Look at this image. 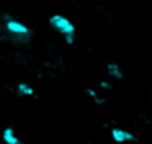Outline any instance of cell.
<instances>
[{
    "label": "cell",
    "instance_id": "cell-7",
    "mask_svg": "<svg viewBox=\"0 0 152 144\" xmlns=\"http://www.w3.org/2000/svg\"><path fill=\"white\" fill-rule=\"evenodd\" d=\"M86 93L89 94V96L92 97L93 100H95V103H98V104H102V103H105V98H102V97L98 96V93L95 91V90H90V88H87L86 90Z\"/></svg>",
    "mask_w": 152,
    "mask_h": 144
},
{
    "label": "cell",
    "instance_id": "cell-5",
    "mask_svg": "<svg viewBox=\"0 0 152 144\" xmlns=\"http://www.w3.org/2000/svg\"><path fill=\"white\" fill-rule=\"evenodd\" d=\"M1 138L6 144H18L19 143V138L15 132V130L12 127H7L3 130V134H1Z\"/></svg>",
    "mask_w": 152,
    "mask_h": 144
},
{
    "label": "cell",
    "instance_id": "cell-8",
    "mask_svg": "<svg viewBox=\"0 0 152 144\" xmlns=\"http://www.w3.org/2000/svg\"><path fill=\"white\" fill-rule=\"evenodd\" d=\"M99 85H101L103 90H108V91H109V90H112V84H111L109 81H106V80L101 81V84H99Z\"/></svg>",
    "mask_w": 152,
    "mask_h": 144
},
{
    "label": "cell",
    "instance_id": "cell-10",
    "mask_svg": "<svg viewBox=\"0 0 152 144\" xmlns=\"http://www.w3.org/2000/svg\"><path fill=\"white\" fill-rule=\"evenodd\" d=\"M18 144H25V143H22V141H19V143H18Z\"/></svg>",
    "mask_w": 152,
    "mask_h": 144
},
{
    "label": "cell",
    "instance_id": "cell-3",
    "mask_svg": "<svg viewBox=\"0 0 152 144\" xmlns=\"http://www.w3.org/2000/svg\"><path fill=\"white\" fill-rule=\"evenodd\" d=\"M111 137L115 143H130V141H136V137L130 132L126 131L123 128H112L111 130Z\"/></svg>",
    "mask_w": 152,
    "mask_h": 144
},
{
    "label": "cell",
    "instance_id": "cell-6",
    "mask_svg": "<svg viewBox=\"0 0 152 144\" xmlns=\"http://www.w3.org/2000/svg\"><path fill=\"white\" fill-rule=\"evenodd\" d=\"M16 91H18V94H21V96H34V88L30 85V84H27V82H19L18 85H16Z\"/></svg>",
    "mask_w": 152,
    "mask_h": 144
},
{
    "label": "cell",
    "instance_id": "cell-9",
    "mask_svg": "<svg viewBox=\"0 0 152 144\" xmlns=\"http://www.w3.org/2000/svg\"><path fill=\"white\" fill-rule=\"evenodd\" d=\"M64 38H65V43H66V44H72L75 35H66V37H64Z\"/></svg>",
    "mask_w": 152,
    "mask_h": 144
},
{
    "label": "cell",
    "instance_id": "cell-4",
    "mask_svg": "<svg viewBox=\"0 0 152 144\" xmlns=\"http://www.w3.org/2000/svg\"><path fill=\"white\" fill-rule=\"evenodd\" d=\"M106 74H108L111 78H114V80H121V78L124 77V74H123L120 65L115 63V62H109V63L106 65Z\"/></svg>",
    "mask_w": 152,
    "mask_h": 144
},
{
    "label": "cell",
    "instance_id": "cell-2",
    "mask_svg": "<svg viewBox=\"0 0 152 144\" xmlns=\"http://www.w3.org/2000/svg\"><path fill=\"white\" fill-rule=\"evenodd\" d=\"M49 25L56 33L62 34L64 37H66V35H75V27H74V24L68 18H65L64 15H59V13L52 15L50 18H49Z\"/></svg>",
    "mask_w": 152,
    "mask_h": 144
},
{
    "label": "cell",
    "instance_id": "cell-1",
    "mask_svg": "<svg viewBox=\"0 0 152 144\" xmlns=\"http://www.w3.org/2000/svg\"><path fill=\"white\" fill-rule=\"evenodd\" d=\"M3 19H4V31L10 35L12 41H16V43H28L30 41L31 31L25 24H22L18 19H13L9 15H4Z\"/></svg>",
    "mask_w": 152,
    "mask_h": 144
}]
</instances>
